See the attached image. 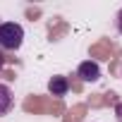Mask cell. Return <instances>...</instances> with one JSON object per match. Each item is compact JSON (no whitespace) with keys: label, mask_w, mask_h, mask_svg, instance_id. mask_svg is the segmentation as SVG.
I'll list each match as a JSON object with an SVG mask.
<instances>
[{"label":"cell","mask_w":122,"mask_h":122,"mask_svg":"<svg viewBox=\"0 0 122 122\" xmlns=\"http://www.w3.org/2000/svg\"><path fill=\"white\" fill-rule=\"evenodd\" d=\"M24 43V29L17 22L0 24V50H19Z\"/></svg>","instance_id":"1"},{"label":"cell","mask_w":122,"mask_h":122,"mask_svg":"<svg viewBox=\"0 0 122 122\" xmlns=\"http://www.w3.org/2000/svg\"><path fill=\"white\" fill-rule=\"evenodd\" d=\"M77 77H79L81 81H89V84L98 81V79H101V67H98V62H93V60H84V62L77 67Z\"/></svg>","instance_id":"2"},{"label":"cell","mask_w":122,"mask_h":122,"mask_svg":"<svg viewBox=\"0 0 122 122\" xmlns=\"http://www.w3.org/2000/svg\"><path fill=\"white\" fill-rule=\"evenodd\" d=\"M48 91H50L53 96H57V98L67 96V91H70V79H67V77H62V74L53 77V79L48 81Z\"/></svg>","instance_id":"3"},{"label":"cell","mask_w":122,"mask_h":122,"mask_svg":"<svg viewBox=\"0 0 122 122\" xmlns=\"http://www.w3.org/2000/svg\"><path fill=\"white\" fill-rule=\"evenodd\" d=\"M12 108H15V96H12L10 86L7 84H0V117L7 115Z\"/></svg>","instance_id":"4"},{"label":"cell","mask_w":122,"mask_h":122,"mask_svg":"<svg viewBox=\"0 0 122 122\" xmlns=\"http://www.w3.org/2000/svg\"><path fill=\"white\" fill-rule=\"evenodd\" d=\"M115 120H117V122H122V101L115 105Z\"/></svg>","instance_id":"5"},{"label":"cell","mask_w":122,"mask_h":122,"mask_svg":"<svg viewBox=\"0 0 122 122\" xmlns=\"http://www.w3.org/2000/svg\"><path fill=\"white\" fill-rule=\"evenodd\" d=\"M115 26H117V31L122 34V10L117 12V17H115Z\"/></svg>","instance_id":"6"},{"label":"cell","mask_w":122,"mask_h":122,"mask_svg":"<svg viewBox=\"0 0 122 122\" xmlns=\"http://www.w3.org/2000/svg\"><path fill=\"white\" fill-rule=\"evenodd\" d=\"M3 65H5V57H3V50H0V70H3Z\"/></svg>","instance_id":"7"}]
</instances>
